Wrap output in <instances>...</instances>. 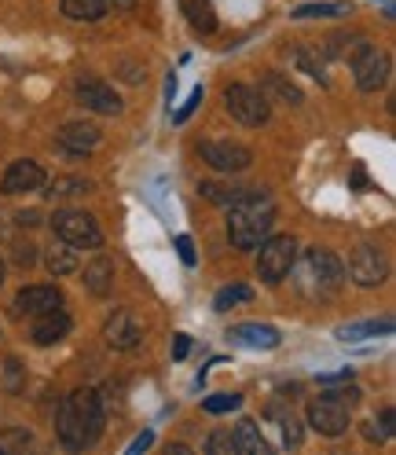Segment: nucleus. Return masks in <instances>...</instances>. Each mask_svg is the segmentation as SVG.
<instances>
[{"label":"nucleus","instance_id":"0eeeda50","mask_svg":"<svg viewBox=\"0 0 396 455\" xmlns=\"http://www.w3.org/2000/svg\"><path fill=\"white\" fill-rule=\"evenodd\" d=\"M389 275V265H385V253L371 243H360L352 253H349V279L356 287H382Z\"/></svg>","mask_w":396,"mask_h":455},{"label":"nucleus","instance_id":"58836bf2","mask_svg":"<svg viewBox=\"0 0 396 455\" xmlns=\"http://www.w3.org/2000/svg\"><path fill=\"white\" fill-rule=\"evenodd\" d=\"M154 444V434H139L132 444H129V451H144V448H151Z\"/></svg>","mask_w":396,"mask_h":455},{"label":"nucleus","instance_id":"39448f33","mask_svg":"<svg viewBox=\"0 0 396 455\" xmlns=\"http://www.w3.org/2000/svg\"><path fill=\"white\" fill-rule=\"evenodd\" d=\"M224 107H228V114L239 125H249V129L265 125L272 114V100L253 89V84H228L224 89Z\"/></svg>","mask_w":396,"mask_h":455},{"label":"nucleus","instance_id":"dca6fc26","mask_svg":"<svg viewBox=\"0 0 396 455\" xmlns=\"http://www.w3.org/2000/svg\"><path fill=\"white\" fill-rule=\"evenodd\" d=\"M55 144H59V151H67V155H89L99 144V129L89 122H70L59 129Z\"/></svg>","mask_w":396,"mask_h":455},{"label":"nucleus","instance_id":"4468645a","mask_svg":"<svg viewBox=\"0 0 396 455\" xmlns=\"http://www.w3.org/2000/svg\"><path fill=\"white\" fill-rule=\"evenodd\" d=\"M70 316L63 312V305L59 308H48V312H41L37 316V323H34V331H30V338H34V346H41V349H48V346H59V341L70 334Z\"/></svg>","mask_w":396,"mask_h":455},{"label":"nucleus","instance_id":"a878e982","mask_svg":"<svg viewBox=\"0 0 396 455\" xmlns=\"http://www.w3.org/2000/svg\"><path fill=\"white\" fill-rule=\"evenodd\" d=\"M202 408H206L210 415H228V411L242 408V396H239V393H213V396H206Z\"/></svg>","mask_w":396,"mask_h":455},{"label":"nucleus","instance_id":"a211bd4d","mask_svg":"<svg viewBox=\"0 0 396 455\" xmlns=\"http://www.w3.org/2000/svg\"><path fill=\"white\" fill-rule=\"evenodd\" d=\"M84 287H89V294H96V298H107L115 291V261L103 258V253L92 258L84 265Z\"/></svg>","mask_w":396,"mask_h":455},{"label":"nucleus","instance_id":"7ed1b4c3","mask_svg":"<svg viewBox=\"0 0 396 455\" xmlns=\"http://www.w3.org/2000/svg\"><path fill=\"white\" fill-rule=\"evenodd\" d=\"M297 279V291L305 294V298H313V301H327V298H334L337 291H342V283H345V268H342V261L334 258L330 250H323V246H313V250H305L301 253V261H294V268H290Z\"/></svg>","mask_w":396,"mask_h":455},{"label":"nucleus","instance_id":"20e7f679","mask_svg":"<svg viewBox=\"0 0 396 455\" xmlns=\"http://www.w3.org/2000/svg\"><path fill=\"white\" fill-rule=\"evenodd\" d=\"M51 232L67 246H77V250H99L103 246V232H99L96 217L84 213V210H59L51 217Z\"/></svg>","mask_w":396,"mask_h":455},{"label":"nucleus","instance_id":"9d476101","mask_svg":"<svg viewBox=\"0 0 396 455\" xmlns=\"http://www.w3.org/2000/svg\"><path fill=\"white\" fill-rule=\"evenodd\" d=\"M74 96H77L81 107H89V110H96V114H122L118 92L110 89L107 81L92 77V74H81V77L74 81Z\"/></svg>","mask_w":396,"mask_h":455},{"label":"nucleus","instance_id":"e433bc0d","mask_svg":"<svg viewBox=\"0 0 396 455\" xmlns=\"http://www.w3.org/2000/svg\"><path fill=\"white\" fill-rule=\"evenodd\" d=\"M4 367H8V389L19 393V360H8Z\"/></svg>","mask_w":396,"mask_h":455},{"label":"nucleus","instance_id":"c03bdc74","mask_svg":"<svg viewBox=\"0 0 396 455\" xmlns=\"http://www.w3.org/2000/svg\"><path fill=\"white\" fill-rule=\"evenodd\" d=\"M0 283H4V261H0Z\"/></svg>","mask_w":396,"mask_h":455},{"label":"nucleus","instance_id":"2eb2a0df","mask_svg":"<svg viewBox=\"0 0 396 455\" xmlns=\"http://www.w3.org/2000/svg\"><path fill=\"white\" fill-rule=\"evenodd\" d=\"M63 305V291L59 287H22L19 294H15V312L22 316H41V312H48V308H59Z\"/></svg>","mask_w":396,"mask_h":455},{"label":"nucleus","instance_id":"412c9836","mask_svg":"<svg viewBox=\"0 0 396 455\" xmlns=\"http://www.w3.org/2000/svg\"><path fill=\"white\" fill-rule=\"evenodd\" d=\"M63 15L74 22H96L107 15V0H59Z\"/></svg>","mask_w":396,"mask_h":455},{"label":"nucleus","instance_id":"f257e3e1","mask_svg":"<svg viewBox=\"0 0 396 455\" xmlns=\"http://www.w3.org/2000/svg\"><path fill=\"white\" fill-rule=\"evenodd\" d=\"M55 434L70 451L92 448L103 434V401L96 389H74L63 396L59 415H55Z\"/></svg>","mask_w":396,"mask_h":455},{"label":"nucleus","instance_id":"473e14b6","mask_svg":"<svg viewBox=\"0 0 396 455\" xmlns=\"http://www.w3.org/2000/svg\"><path fill=\"white\" fill-rule=\"evenodd\" d=\"M330 396H334V401H342L345 408H356V404H360V396H363V393H360L356 386H349V389H334Z\"/></svg>","mask_w":396,"mask_h":455},{"label":"nucleus","instance_id":"c9c22d12","mask_svg":"<svg viewBox=\"0 0 396 455\" xmlns=\"http://www.w3.org/2000/svg\"><path fill=\"white\" fill-rule=\"evenodd\" d=\"M191 353V338L187 334H177V341H173V360H184Z\"/></svg>","mask_w":396,"mask_h":455},{"label":"nucleus","instance_id":"c756f323","mask_svg":"<svg viewBox=\"0 0 396 455\" xmlns=\"http://www.w3.org/2000/svg\"><path fill=\"white\" fill-rule=\"evenodd\" d=\"M206 451H210V455H235V437H232V430H217V434H210Z\"/></svg>","mask_w":396,"mask_h":455},{"label":"nucleus","instance_id":"72a5a7b5","mask_svg":"<svg viewBox=\"0 0 396 455\" xmlns=\"http://www.w3.org/2000/svg\"><path fill=\"white\" fill-rule=\"evenodd\" d=\"M177 250H180L184 265H194V243H191V235H177Z\"/></svg>","mask_w":396,"mask_h":455},{"label":"nucleus","instance_id":"79ce46f5","mask_svg":"<svg viewBox=\"0 0 396 455\" xmlns=\"http://www.w3.org/2000/svg\"><path fill=\"white\" fill-rule=\"evenodd\" d=\"M382 430H385V437L392 434V408H382Z\"/></svg>","mask_w":396,"mask_h":455},{"label":"nucleus","instance_id":"2f4dec72","mask_svg":"<svg viewBox=\"0 0 396 455\" xmlns=\"http://www.w3.org/2000/svg\"><path fill=\"white\" fill-rule=\"evenodd\" d=\"M34 261H37V246H30V243L22 246V243H19V246H15V265H19V268H34Z\"/></svg>","mask_w":396,"mask_h":455},{"label":"nucleus","instance_id":"c85d7f7f","mask_svg":"<svg viewBox=\"0 0 396 455\" xmlns=\"http://www.w3.org/2000/svg\"><path fill=\"white\" fill-rule=\"evenodd\" d=\"M345 4H301L294 19H327V15H345Z\"/></svg>","mask_w":396,"mask_h":455},{"label":"nucleus","instance_id":"f8f14e48","mask_svg":"<svg viewBox=\"0 0 396 455\" xmlns=\"http://www.w3.org/2000/svg\"><path fill=\"white\" fill-rule=\"evenodd\" d=\"M139 338H144V327L136 323V316L129 308H115L107 316V323H103V341L115 353H129V349H136L139 346Z\"/></svg>","mask_w":396,"mask_h":455},{"label":"nucleus","instance_id":"7c9ffc66","mask_svg":"<svg viewBox=\"0 0 396 455\" xmlns=\"http://www.w3.org/2000/svg\"><path fill=\"white\" fill-rule=\"evenodd\" d=\"M92 184L89 180H55V195H84V191H89Z\"/></svg>","mask_w":396,"mask_h":455},{"label":"nucleus","instance_id":"f3484780","mask_svg":"<svg viewBox=\"0 0 396 455\" xmlns=\"http://www.w3.org/2000/svg\"><path fill=\"white\" fill-rule=\"evenodd\" d=\"M228 338L239 341V346H246V349H279V341H282L279 331L268 327V323H235L228 331Z\"/></svg>","mask_w":396,"mask_h":455},{"label":"nucleus","instance_id":"5701e85b","mask_svg":"<svg viewBox=\"0 0 396 455\" xmlns=\"http://www.w3.org/2000/svg\"><path fill=\"white\" fill-rule=\"evenodd\" d=\"M44 265H48V272L59 279V275H70V272H77V253H74V246H51L48 253H44Z\"/></svg>","mask_w":396,"mask_h":455},{"label":"nucleus","instance_id":"ddd939ff","mask_svg":"<svg viewBox=\"0 0 396 455\" xmlns=\"http://www.w3.org/2000/svg\"><path fill=\"white\" fill-rule=\"evenodd\" d=\"M41 184H44V169H41V162H34V158H19V162L8 165L4 180H0V191H4V195H22V191H37Z\"/></svg>","mask_w":396,"mask_h":455},{"label":"nucleus","instance_id":"bb28decb","mask_svg":"<svg viewBox=\"0 0 396 455\" xmlns=\"http://www.w3.org/2000/svg\"><path fill=\"white\" fill-rule=\"evenodd\" d=\"M253 294H249V287H224L217 298H213V308L217 312H228L232 305H242V301H249Z\"/></svg>","mask_w":396,"mask_h":455},{"label":"nucleus","instance_id":"393cba45","mask_svg":"<svg viewBox=\"0 0 396 455\" xmlns=\"http://www.w3.org/2000/svg\"><path fill=\"white\" fill-rule=\"evenodd\" d=\"M268 415H272V419L279 422V434H282V444H290V448H294V444H301V422L294 419V411H282V408L275 404V408H272Z\"/></svg>","mask_w":396,"mask_h":455},{"label":"nucleus","instance_id":"ea45409f","mask_svg":"<svg viewBox=\"0 0 396 455\" xmlns=\"http://www.w3.org/2000/svg\"><path fill=\"white\" fill-rule=\"evenodd\" d=\"M349 379H352V371L345 367V371H337V375H323L320 382H323V386H330V382H349Z\"/></svg>","mask_w":396,"mask_h":455},{"label":"nucleus","instance_id":"f704fd0d","mask_svg":"<svg viewBox=\"0 0 396 455\" xmlns=\"http://www.w3.org/2000/svg\"><path fill=\"white\" fill-rule=\"evenodd\" d=\"M198 103H202V89H194V92H191V100H187V103L177 110V122H187V118H191V110H194Z\"/></svg>","mask_w":396,"mask_h":455},{"label":"nucleus","instance_id":"1a4fd4ad","mask_svg":"<svg viewBox=\"0 0 396 455\" xmlns=\"http://www.w3.org/2000/svg\"><path fill=\"white\" fill-rule=\"evenodd\" d=\"M308 426L323 437H342L349 430V408L342 401H334L330 393H323L308 404Z\"/></svg>","mask_w":396,"mask_h":455},{"label":"nucleus","instance_id":"37998d69","mask_svg":"<svg viewBox=\"0 0 396 455\" xmlns=\"http://www.w3.org/2000/svg\"><path fill=\"white\" fill-rule=\"evenodd\" d=\"M15 220H19V224H22V228H26V224H37V213H19V217H15Z\"/></svg>","mask_w":396,"mask_h":455},{"label":"nucleus","instance_id":"4c0bfd02","mask_svg":"<svg viewBox=\"0 0 396 455\" xmlns=\"http://www.w3.org/2000/svg\"><path fill=\"white\" fill-rule=\"evenodd\" d=\"M363 437L367 441H385V430H378V422H367L363 426Z\"/></svg>","mask_w":396,"mask_h":455},{"label":"nucleus","instance_id":"6e6552de","mask_svg":"<svg viewBox=\"0 0 396 455\" xmlns=\"http://www.w3.org/2000/svg\"><path fill=\"white\" fill-rule=\"evenodd\" d=\"M206 165H213L217 173H242V169L253 165V151L242 148V144H232V140H206L202 148H198Z\"/></svg>","mask_w":396,"mask_h":455},{"label":"nucleus","instance_id":"a19ab883","mask_svg":"<svg viewBox=\"0 0 396 455\" xmlns=\"http://www.w3.org/2000/svg\"><path fill=\"white\" fill-rule=\"evenodd\" d=\"M352 188H367V173H363V165H352Z\"/></svg>","mask_w":396,"mask_h":455},{"label":"nucleus","instance_id":"9b49d317","mask_svg":"<svg viewBox=\"0 0 396 455\" xmlns=\"http://www.w3.org/2000/svg\"><path fill=\"white\" fill-rule=\"evenodd\" d=\"M352 74H356V89L360 92H378L389 81V55L367 44L356 60H352Z\"/></svg>","mask_w":396,"mask_h":455},{"label":"nucleus","instance_id":"4be33fe9","mask_svg":"<svg viewBox=\"0 0 396 455\" xmlns=\"http://www.w3.org/2000/svg\"><path fill=\"white\" fill-rule=\"evenodd\" d=\"M378 334H392V320H367V323H349L337 327V338L342 341H360V338H378Z\"/></svg>","mask_w":396,"mask_h":455},{"label":"nucleus","instance_id":"f03ea898","mask_svg":"<svg viewBox=\"0 0 396 455\" xmlns=\"http://www.w3.org/2000/svg\"><path fill=\"white\" fill-rule=\"evenodd\" d=\"M275 224V203L265 191H242L228 206V239L235 250H257Z\"/></svg>","mask_w":396,"mask_h":455},{"label":"nucleus","instance_id":"b1692460","mask_svg":"<svg viewBox=\"0 0 396 455\" xmlns=\"http://www.w3.org/2000/svg\"><path fill=\"white\" fill-rule=\"evenodd\" d=\"M265 89H268V96H275V100H282V103H301V89L287 77V74H275V70H268L265 74Z\"/></svg>","mask_w":396,"mask_h":455},{"label":"nucleus","instance_id":"cd10ccee","mask_svg":"<svg viewBox=\"0 0 396 455\" xmlns=\"http://www.w3.org/2000/svg\"><path fill=\"white\" fill-rule=\"evenodd\" d=\"M198 191H202V198H210V203H220V206H232L235 198L242 195L239 188H228V184H202Z\"/></svg>","mask_w":396,"mask_h":455},{"label":"nucleus","instance_id":"aec40b11","mask_svg":"<svg viewBox=\"0 0 396 455\" xmlns=\"http://www.w3.org/2000/svg\"><path fill=\"white\" fill-rule=\"evenodd\" d=\"M180 12L187 15V22L194 26L198 34H213L217 30V15L210 0H180Z\"/></svg>","mask_w":396,"mask_h":455},{"label":"nucleus","instance_id":"6ab92c4d","mask_svg":"<svg viewBox=\"0 0 396 455\" xmlns=\"http://www.w3.org/2000/svg\"><path fill=\"white\" fill-rule=\"evenodd\" d=\"M232 437H235V451L242 455H268V441L261 437V426L253 419H242Z\"/></svg>","mask_w":396,"mask_h":455},{"label":"nucleus","instance_id":"423d86ee","mask_svg":"<svg viewBox=\"0 0 396 455\" xmlns=\"http://www.w3.org/2000/svg\"><path fill=\"white\" fill-rule=\"evenodd\" d=\"M297 261V243L290 235H275V239H265L261 243V253H257V275L268 283V287H275V283H282L290 275Z\"/></svg>","mask_w":396,"mask_h":455}]
</instances>
